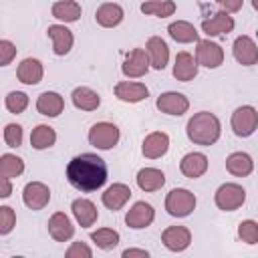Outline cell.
<instances>
[{
	"mask_svg": "<svg viewBox=\"0 0 258 258\" xmlns=\"http://www.w3.org/2000/svg\"><path fill=\"white\" fill-rule=\"evenodd\" d=\"M67 179L79 191H95L107 181V165L97 153H81L69 161Z\"/></svg>",
	"mask_w": 258,
	"mask_h": 258,
	"instance_id": "cell-1",
	"label": "cell"
},
{
	"mask_svg": "<svg viewBox=\"0 0 258 258\" xmlns=\"http://www.w3.org/2000/svg\"><path fill=\"white\" fill-rule=\"evenodd\" d=\"M220 119L210 113V111H200L196 113L189 121H187V127H185V133H187V139L196 145H214L218 139H220Z\"/></svg>",
	"mask_w": 258,
	"mask_h": 258,
	"instance_id": "cell-2",
	"label": "cell"
},
{
	"mask_svg": "<svg viewBox=\"0 0 258 258\" xmlns=\"http://www.w3.org/2000/svg\"><path fill=\"white\" fill-rule=\"evenodd\" d=\"M194 208H196V196L189 189L175 187L165 198V210L173 218H185L194 212Z\"/></svg>",
	"mask_w": 258,
	"mask_h": 258,
	"instance_id": "cell-3",
	"label": "cell"
},
{
	"mask_svg": "<svg viewBox=\"0 0 258 258\" xmlns=\"http://www.w3.org/2000/svg\"><path fill=\"white\" fill-rule=\"evenodd\" d=\"M214 202L220 210L224 212H234L238 210L244 202H246V191L242 185L238 183H222L218 189H216V196H214Z\"/></svg>",
	"mask_w": 258,
	"mask_h": 258,
	"instance_id": "cell-4",
	"label": "cell"
},
{
	"mask_svg": "<svg viewBox=\"0 0 258 258\" xmlns=\"http://www.w3.org/2000/svg\"><path fill=\"white\" fill-rule=\"evenodd\" d=\"M258 127V111L252 105H242L232 113V131L238 137H250Z\"/></svg>",
	"mask_w": 258,
	"mask_h": 258,
	"instance_id": "cell-5",
	"label": "cell"
},
{
	"mask_svg": "<svg viewBox=\"0 0 258 258\" xmlns=\"http://www.w3.org/2000/svg\"><path fill=\"white\" fill-rule=\"evenodd\" d=\"M89 143L97 149H111L119 143V129L113 123L101 121L89 129Z\"/></svg>",
	"mask_w": 258,
	"mask_h": 258,
	"instance_id": "cell-6",
	"label": "cell"
},
{
	"mask_svg": "<svg viewBox=\"0 0 258 258\" xmlns=\"http://www.w3.org/2000/svg\"><path fill=\"white\" fill-rule=\"evenodd\" d=\"M196 60H198V64H202L206 69H218L224 62V50H222V46L218 42H212L210 38L198 40Z\"/></svg>",
	"mask_w": 258,
	"mask_h": 258,
	"instance_id": "cell-7",
	"label": "cell"
},
{
	"mask_svg": "<svg viewBox=\"0 0 258 258\" xmlns=\"http://www.w3.org/2000/svg\"><path fill=\"white\" fill-rule=\"evenodd\" d=\"M147 69H149V56H147V50H143V48H133V50H129L127 56H125V62H123V67H121L123 75L129 77V79H139V77H143V75L147 73Z\"/></svg>",
	"mask_w": 258,
	"mask_h": 258,
	"instance_id": "cell-8",
	"label": "cell"
},
{
	"mask_svg": "<svg viewBox=\"0 0 258 258\" xmlns=\"http://www.w3.org/2000/svg\"><path fill=\"white\" fill-rule=\"evenodd\" d=\"M22 202L30 210H42L50 202V189L42 181H30L22 189Z\"/></svg>",
	"mask_w": 258,
	"mask_h": 258,
	"instance_id": "cell-9",
	"label": "cell"
},
{
	"mask_svg": "<svg viewBox=\"0 0 258 258\" xmlns=\"http://www.w3.org/2000/svg\"><path fill=\"white\" fill-rule=\"evenodd\" d=\"M153 220H155V210L147 202H135L131 206V210L127 212V216H125V224L129 228H133V230L147 228Z\"/></svg>",
	"mask_w": 258,
	"mask_h": 258,
	"instance_id": "cell-10",
	"label": "cell"
},
{
	"mask_svg": "<svg viewBox=\"0 0 258 258\" xmlns=\"http://www.w3.org/2000/svg\"><path fill=\"white\" fill-rule=\"evenodd\" d=\"M161 242L171 252H181L191 244V232L185 226H169L161 234Z\"/></svg>",
	"mask_w": 258,
	"mask_h": 258,
	"instance_id": "cell-11",
	"label": "cell"
},
{
	"mask_svg": "<svg viewBox=\"0 0 258 258\" xmlns=\"http://www.w3.org/2000/svg\"><path fill=\"white\" fill-rule=\"evenodd\" d=\"M157 109L161 113H167V115H183L187 109H189V101L185 95L181 93H175V91H167L163 95L157 97Z\"/></svg>",
	"mask_w": 258,
	"mask_h": 258,
	"instance_id": "cell-12",
	"label": "cell"
},
{
	"mask_svg": "<svg viewBox=\"0 0 258 258\" xmlns=\"http://www.w3.org/2000/svg\"><path fill=\"white\" fill-rule=\"evenodd\" d=\"M232 52H234V58H236L240 64H244V67H252V64L258 62V46H256V42H254L250 36H246V34H242V36H238V38L234 40Z\"/></svg>",
	"mask_w": 258,
	"mask_h": 258,
	"instance_id": "cell-13",
	"label": "cell"
},
{
	"mask_svg": "<svg viewBox=\"0 0 258 258\" xmlns=\"http://www.w3.org/2000/svg\"><path fill=\"white\" fill-rule=\"evenodd\" d=\"M147 56H149V64L155 71H163L167 60H169V46L161 36H151L145 44Z\"/></svg>",
	"mask_w": 258,
	"mask_h": 258,
	"instance_id": "cell-14",
	"label": "cell"
},
{
	"mask_svg": "<svg viewBox=\"0 0 258 258\" xmlns=\"http://www.w3.org/2000/svg\"><path fill=\"white\" fill-rule=\"evenodd\" d=\"M169 149V135L163 133V131H153L149 133L145 139H143V145H141V151L147 159H157V157H163Z\"/></svg>",
	"mask_w": 258,
	"mask_h": 258,
	"instance_id": "cell-15",
	"label": "cell"
},
{
	"mask_svg": "<svg viewBox=\"0 0 258 258\" xmlns=\"http://www.w3.org/2000/svg\"><path fill=\"white\" fill-rule=\"evenodd\" d=\"M179 169L185 177L189 179H196V177H202L208 169V157L200 151H191V153H185L179 161Z\"/></svg>",
	"mask_w": 258,
	"mask_h": 258,
	"instance_id": "cell-16",
	"label": "cell"
},
{
	"mask_svg": "<svg viewBox=\"0 0 258 258\" xmlns=\"http://www.w3.org/2000/svg\"><path fill=\"white\" fill-rule=\"evenodd\" d=\"M46 32H48V36H50V40H52V50H54V54L64 56V54L73 48L75 38H73V32H71L67 26H62V24H50Z\"/></svg>",
	"mask_w": 258,
	"mask_h": 258,
	"instance_id": "cell-17",
	"label": "cell"
},
{
	"mask_svg": "<svg viewBox=\"0 0 258 258\" xmlns=\"http://www.w3.org/2000/svg\"><path fill=\"white\" fill-rule=\"evenodd\" d=\"M149 91L143 83H133V81H121L115 85V97L125 103H139L147 99Z\"/></svg>",
	"mask_w": 258,
	"mask_h": 258,
	"instance_id": "cell-18",
	"label": "cell"
},
{
	"mask_svg": "<svg viewBox=\"0 0 258 258\" xmlns=\"http://www.w3.org/2000/svg\"><path fill=\"white\" fill-rule=\"evenodd\" d=\"M129 198H131L129 185H125V183H113V185H109L105 189V194L101 196V202H103L105 208L117 212V210H121L129 202Z\"/></svg>",
	"mask_w": 258,
	"mask_h": 258,
	"instance_id": "cell-19",
	"label": "cell"
},
{
	"mask_svg": "<svg viewBox=\"0 0 258 258\" xmlns=\"http://www.w3.org/2000/svg\"><path fill=\"white\" fill-rule=\"evenodd\" d=\"M71 210H73L75 220L81 224V228H91L97 222V218H99L97 206L91 200H85V198H77L71 204Z\"/></svg>",
	"mask_w": 258,
	"mask_h": 258,
	"instance_id": "cell-20",
	"label": "cell"
},
{
	"mask_svg": "<svg viewBox=\"0 0 258 258\" xmlns=\"http://www.w3.org/2000/svg\"><path fill=\"white\" fill-rule=\"evenodd\" d=\"M123 16H125L123 8L119 4H115V2H105L95 12V20L103 28H115V26H119L121 20H123Z\"/></svg>",
	"mask_w": 258,
	"mask_h": 258,
	"instance_id": "cell-21",
	"label": "cell"
},
{
	"mask_svg": "<svg viewBox=\"0 0 258 258\" xmlns=\"http://www.w3.org/2000/svg\"><path fill=\"white\" fill-rule=\"evenodd\" d=\"M202 30H204L208 36L228 34V32L234 30V18H232L228 12L220 10V12H216L212 18H208V20L202 22Z\"/></svg>",
	"mask_w": 258,
	"mask_h": 258,
	"instance_id": "cell-22",
	"label": "cell"
},
{
	"mask_svg": "<svg viewBox=\"0 0 258 258\" xmlns=\"http://www.w3.org/2000/svg\"><path fill=\"white\" fill-rule=\"evenodd\" d=\"M48 234H50L56 242H67V240L73 238L75 226H73V222L69 220L67 214L56 212V214H52L50 220H48Z\"/></svg>",
	"mask_w": 258,
	"mask_h": 258,
	"instance_id": "cell-23",
	"label": "cell"
},
{
	"mask_svg": "<svg viewBox=\"0 0 258 258\" xmlns=\"http://www.w3.org/2000/svg\"><path fill=\"white\" fill-rule=\"evenodd\" d=\"M198 75V60L194 58V54L181 50L177 52L175 56V64H173V77L181 83H187L191 81L194 77Z\"/></svg>",
	"mask_w": 258,
	"mask_h": 258,
	"instance_id": "cell-24",
	"label": "cell"
},
{
	"mask_svg": "<svg viewBox=\"0 0 258 258\" xmlns=\"http://www.w3.org/2000/svg\"><path fill=\"white\" fill-rule=\"evenodd\" d=\"M42 75H44V69L38 58H24L16 69V77L24 85H38L42 81Z\"/></svg>",
	"mask_w": 258,
	"mask_h": 258,
	"instance_id": "cell-25",
	"label": "cell"
},
{
	"mask_svg": "<svg viewBox=\"0 0 258 258\" xmlns=\"http://www.w3.org/2000/svg\"><path fill=\"white\" fill-rule=\"evenodd\" d=\"M36 109L40 115H46V117H56L62 113L64 109V99L54 93V91H44L38 95L36 99Z\"/></svg>",
	"mask_w": 258,
	"mask_h": 258,
	"instance_id": "cell-26",
	"label": "cell"
},
{
	"mask_svg": "<svg viewBox=\"0 0 258 258\" xmlns=\"http://www.w3.org/2000/svg\"><path fill=\"white\" fill-rule=\"evenodd\" d=\"M137 185L141 191H157L165 183V175L157 167H143L137 171Z\"/></svg>",
	"mask_w": 258,
	"mask_h": 258,
	"instance_id": "cell-27",
	"label": "cell"
},
{
	"mask_svg": "<svg viewBox=\"0 0 258 258\" xmlns=\"http://www.w3.org/2000/svg\"><path fill=\"white\" fill-rule=\"evenodd\" d=\"M226 169H228L232 175H236V177H246V175L252 173L254 161H252V157H250L248 153H244V151H234V153L228 155V159H226Z\"/></svg>",
	"mask_w": 258,
	"mask_h": 258,
	"instance_id": "cell-28",
	"label": "cell"
},
{
	"mask_svg": "<svg viewBox=\"0 0 258 258\" xmlns=\"http://www.w3.org/2000/svg\"><path fill=\"white\" fill-rule=\"evenodd\" d=\"M167 32L169 36L175 40V42H181V44H187V42H198L200 34L196 30V26L187 20H175L167 26Z\"/></svg>",
	"mask_w": 258,
	"mask_h": 258,
	"instance_id": "cell-29",
	"label": "cell"
},
{
	"mask_svg": "<svg viewBox=\"0 0 258 258\" xmlns=\"http://www.w3.org/2000/svg\"><path fill=\"white\" fill-rule=\"evenodd\" d=\"M71 99H73V105L81 111H95L101 105V97L89 87H77L73 91Z\"/></svg>",
	"mask_w": 258,
	"mask_h": 258,
	"instance_id": "cell-30",
	"label": "cell"
},
{
	"mask_svg": "<svg viewBox=\"0 0 258 258\" xmlns=\"http://www.w3.org/2000/svg\"><path fill=\"white\" fill-rule=\"evenodd\" d=\"M52 16L62 20V22H75L81 18V4L75 2V0H60V2H54L52 8H50Z\"/></svg>",
	"mask_w": 258,
	"mask_h": 258,
	"instance_id": "cell-31",
	"label": "cell"
},
{
	"mask_svg": "<svg viewBox=\"0 0 258 258\" xmlns=\"http://www.w3.org/2000/svg\"><path fill=\"white\" fill-rule=\"evenodd\" d=\"M54 141H56V133L48 125H36L30 133V145L34 149H48L54 145Z\"/></svg>",
	"mask_w": 258,
	"mask_h": 258,
	"instance_id": "cell-32",
	"label": "cell"
},
{
	"mask_svg": "<svg viewBox=\"0 0 258 258\" xmlns=\"http://www.w3.org/2000/svg\"><path fill=\"white\" fill-rule=\"evenodd\" d=\"M175 2L173 0H147L141 4V12L143 14H151V16H159V18H167L175 12Z\"/></svg>",
	"mask_w": 258,
	"mask_h": 258,
	"instance_id": "cell-33",
	"label": "cell"
},
{
	"mask_svg": "<svg viewBox=\"0 0 258 258\" xmlns=\"http://www.w3.org/2000/svg\"><path fill=\"white\" fill-rule=\"evenodd\" d=\"M22 171H24V161L20 157H16L12 153H4L0 157V175L2 177L12 179V177H18Z\"/></svg>",
	"mask_w": 258,
	"mask_h": 258,
	"instance_id": "cell-34",
	"label": "cell"
},
{
	"mask_svg": "<svg viewBox=\"0 0 258 258\" xmlns=\"http://www.w3.org/2000/svg\"><path fill=\"white\" fill-rule=\"evenodd\" d=\"M91 240L101 248V250H111L119 244V232L111 230V228H99L95 232H91Z\"/></svg>",
	"mask_w": 258,
	"mask_h": 258,
	"instance_id": "cell-35",
	"label": "cell"
},
{
	"mask_svg": "<svg viewBox=\"0 0 258 258\" xmlns=\"http://www.w3.org/2000/svg\"><path fill=\"white\" fill-rule=\"evenodd\" d=\"M4 105H6V109L10 113L18 115V113H22L28 107V95L22 93V91H10L6 95V99H4Z\"/></svg>",
	"mask_w": 258,
	"mask_h": 258,
	"instance_id": "cell-36",
	"label": "cell"
},
{
	"mask_svg": "<svg viewBox=\"0 0 258 258\" xmlns=\"http://www.w3.org/2000/svg\"><path fill=\"white\" fill-rule=\"evenodd\" d=\"M238 236H240V240L242 242H246V244H258V222H254V220H244V222H240V226H238Z\"/></svg>",
	"mask_w": 258,
	"mask_h": 258,
	"instance_id": "cell-37",
	"label": "cell"
},
{
	"mask_svg": "<svg viewBox=\"0 0 258 258\" xmlns=\"http://www.w3.org/2000/svg\"><path fill=\"white\" fill-rule=\"evenodd\" d=\"M4 141L8 147H20L22 145V127L18 123H8L4 127Z\"/></svg>",
	"mask_w": 258,
	"mask_h": 258,
	"instance_id": "cell-38",
	"label": "cell"
},
{
	"mask_svg": "<svg viewBox=\"0 0 258 258\" xmlns=\"http://www.w3.org/2000/svg\"><path fill=\"white\" fill-rule=\"evenodd\" d=\"M16 224V214L10 206H0V234H8Z\"/></svg>",
	"mask_w": 258,
	"mask_h": 258,
	"instance_id": "cell-39",
	"label": "cell"
},
{
	"mask_svg": "<svg viewBox=\"0 0 258 258\" xmlns=\"http://www.w3.org/2000/svg\"><path fill=\"white\" fill-rule=\"evenodd\" d=\"M16 56V46L10 42V40H0V64L6 67L12 62V58Z\"/></svg>",
	"mask_w": 258,
	"mask_h": 258,
	"instance_id": "cell-40",
	"label": "cell"
},
{
	"mask_svg": "<svg viewBox=\"0 0 258 258\" xmlns=\"http://www.w3.org/2000/svg\"><path fill=\"white\" fill-rule=\"evenodd\" d=\"M91 258L93 256V250L87 246V244H83V242H73L71 246H69V250H67V258Z\"/></svg>",
	"mask_w": 258,
	"mask_h": 258,
	"instance_id": "cell-41",
	"label": "cell"
},
{
	"mask_svg": "<svg viewBox=\"0 0 258 258\" xmlns=\"http://www.w3.org/2000/svg\"><path fill=\"white\" fill-rule=\"evenodd\" d=\"M224 12H238L242 8V0H216Z\"/></svg>",
	"mask_w": 258,
	"mask_h": 258,
	"instance_id": "cell-42",
	"label": "cell"
},
{
	"mask_svg": "<svg viewBox=\"0 0 258 258\" xmlns=\"http://www.w3.org/2000/svg\"><path fill=\"white\" fill-rule=\"evenodd\" d=\"M133 256L147 258L149 252H147V250H139V248H127V250H123V258H133Z\"/></svg>",
	"mask_w": 258,
	"mask_h": 258,
	"instance_id": "cell-43",
	"label": "cell"
},
{
	"mask_svg": "<svg viewBox=\"0 0 258 258\" xmlns=\"http://www.w3.org/2000/svg\"><path fill=\"white\" fill-rule=\"evenodd\" d=\"M0 185H2V189H0V198H8V196L12 194L10 179H8V177H0Z\"/></svg>",
	"mask_w": 258,
	"mask_h": 258,
	"instance_id": "cell-44",
	"label": "cell"
},
{
	"mask_svg": "<svg viewBox=\"0 0 258 258\" xmlns=\"http://www.w3.org/2000/svg\"><path fill=\"white\" fill-rule=\"evenodd\" d=\"M252 6H254V10L258 12V0H252Z\"/></svg>",
	"mask_w": 258,
	"mask_h": 258,
	"instance_id": "cell-45",
	"label": "cell"
}]
</instances>
